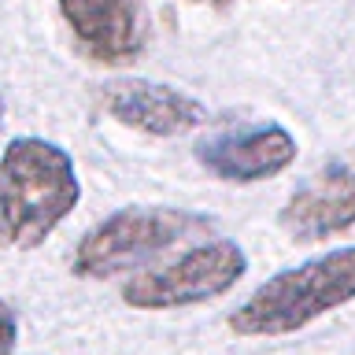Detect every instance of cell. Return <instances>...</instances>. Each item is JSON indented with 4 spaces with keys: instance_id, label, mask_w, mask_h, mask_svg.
<instances>
[{
    "instance_id": "obj_7",
    "label": "cell",
    "mask_w": 355,
    "mask_h": 355,
    "mask_svg": "<svg viewBox=\"0 0 355 355\" xmlns=\"http://www.w3.org/2000/svg\"><path fill=\"white\" fill-rule=\"evenodd\" d=\"M196 159L222 182H263V178L282 174L296 159V137L277 122L259 126H226L207 133L196 144Z\"/></svg>"
},
{
    "instance_id": "obj_4",
    "label": "cell",
    "mask_w": 355,
    "mask_h": 355,
    "mask_svg": "<svg viewBox=\"0 0 355 355\" xmlns=\"http://www.w3.org/2000/svg\"><path fill=\"white\" fill-rule=\"evenodd\" d=\"M248 270V259L233 241H207L178 255L174 263L141 270L122 285V300L137 311H171V307H189L204 304L233 285Z\"/></svg>"
},
{
    "instance_id": "obj_2",
    "label": "cell",
    "mask_w": 355,
    "mask_h": 355,
    "mask_svg": "<svg viewBox=\"0 0 355 355\" xmlns=\"http://www.w3.org/2000/svg\"><path fill=\"white\" fill-rule=\"evenodd\" d=\"M355 300V248H337L274 274L230 315L241 337H282Z\"/></svg>"
},
{
    "instance_id": "obj_5",
    "label": "cell",
    "mask_w": 355,
    "mask_h": 355,
    "mask_svg": "<svg viewBox=\"0 0 355 355\" xmlns=\"http://www.w3.org/2000/svg\"><path fill=\"white\" fill-rule=\"evenodd\" d=\"M282 226L293 241L311 244L355 230V148L340 152L282 207Z\"/></svg>"
},
{
    "instance_id": "obj_1",
    "label": "cell",
    "mask_w": 355,
    "mask_h": 355,
    "mask_svg": "<svg viewBox=\"0 0 355 355\" xmlns=\"http://www.w3.org/2000/svg\"><path fill=\"white\" fill-rule=\"evenodd\" d=\"M82 185L60 144L44 137H15L0 155V241L37 248L74 211Z\"/></svg>"
},
{
    "instance_id": "obj_9",
    "label": "cell",
    "mask_w": 355,
    "mask_h": 355,
    "mask_svg": "<svg viewBox=\"0 0 355 355\" xmlns=\"http://www.w3.org/2000/svg\"><path fill=\"white\" fill-rule=\"evenodd\" d=\"M19 340V318H15V307L8 300H0V355H11Z\"/></svg>"
},
{
    "instance_id": "obj_6",
    "label": "cell",
    "mask_w": 355,
    "mask_h": 355,
    "mask_svg": "<svg viewBox=\"0 0 355 355\" xmlns=\"http://www.w3.org/2000/svg\"><path fill=\"white\" fill-rule=\"evenodd\" d=\"M63 22L89 60L119 67L137 60L148 44V8L144 0H60Z\"/></svg>"
},
{
    "instance_id": "obj_3",
    "label": "cell",
    "mask_w": 355,
    "mask_h": 355,
    "mask_svg": "<svg viewBox=\"0 0 355 355\" xmlns=\"http://www.w3.org/2000/svg\"><path fill=\"white\" fill-rule=\"evenodd\" d=\"M215 222L196 211L178 207H126L89 230L74 248V274L78 277H115L130 266L174 248L178 241L207 233Z\"/></svg>"
},
{
    "instance_id": "obj_10",
    "label": "cell",
    "mask_w": 355,
    "mask_h": 355,
    "mask_svg": "<svg viewBox=\"0 0 355 355\" xmlns=\"http://www.w3.org/2000/svg\"><path fill=\"white\" fill-rule=\"evenodd\" d=\"M200 4H215V8H226L230 0H200Z\"/></svg>"
},
{
    "instance_id": "obj_11",
    "label": "cell",
    "mask_w": 355,
    "mask_h": 355,
    "mask_svg": "<svg viewBox=\"0 0 355 355\" xmlns=\"http://www.w3.org/2000/svg\"><path fill=\"white\" fill-rule=\"evenodd\" d=\"M0 119H4V100H0Z\"/></svg>"
},
{
    "instance_id": "obj_8",
    "label": "cell",
    "mask_w": 355,
    "mask_h": 355,
    "mask_svg": "<svg viewBox=\"0 0 355 355\" xmlns=\"http://www.w3.org/2000/svg\"><path fill=\"white\" fill-rule=\"evenodd\" d=\"M100 104L115 122L152 137H178L189 133L204 122V104L193 100L189 93H178L171 85H155V82H115L104 85Z\"/></svg>"
}]
</instances>
